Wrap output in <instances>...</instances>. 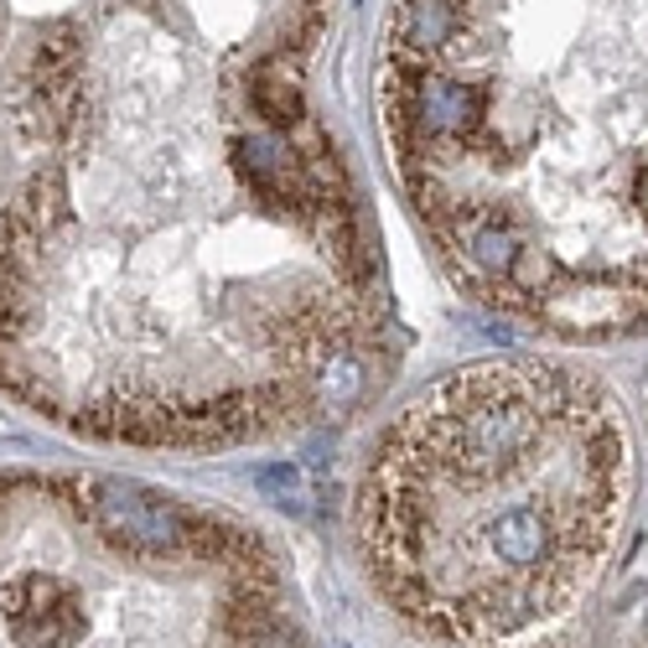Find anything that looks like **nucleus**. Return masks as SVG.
I'll return each mask as SVG.
<instances>
[{"label":"nucleus","mask_w":648,"mask_h":648,"mask_svg":"<svg viewBox=\"0 0 648 648\" xmlns=\"http://www.w3.org/2000/svg\"><path fill=\"white\" fill-rule=\"evenodd\" d=\"M634 436L602 384L544 359H478L421 390L359 483V544L415 628L524 644L612 566Z\"/></svg>","instance_id":"nucleus-3"},{"label":"nucleus","mask_w":648,"mask_h":648,"mask_svg":"<svg viewBox=\"0 0 648 648\" xmlns=\"http://www.w3.org/2000/svg\"><path fill=\"white\" fill-rule=\"evenodd\" d=\"M379 109L483 302L560 337L648 322V0H394Z\"/></svg>","instance_id":"nucleus-2"},{"label":"nucleus","mask_w":648,"mask_h":648,"mask_svg":"<svg viewBox=\"0 0 648 648\" xmlns=\"http://www.w3.org/2000/svg\"><path fill=\"white\" fill-rule=\"evenodd\" d=\"M224 529L109 472H0V648H136L166 581Z\"/></svg>","instance_id":"nucleus-4"},{"label":"nucleus","mask_w":648,"mask_h":648,"mask_svg":"<svg viewBox=\"0 0 648 648\" xmlns=\"http://www.w3.org/2000/svg\"><path fill=\"white\" fill-rule=\"evenodd\" d=\"M332 0H0V390L130 446L343 410L374 259L306 99Z\"/></svg>","instance_id":"nucleus-1"}]
</instances>
